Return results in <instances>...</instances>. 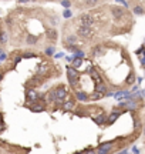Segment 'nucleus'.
I'll list each match as a JSON object with an SVG mask.
<instances>
[{"label": "nucleus", "mask_w": 145, "mask_h": 154, "mask_svg": "<svg viewBox=\"0 0 145 154\" xmlns=\"http://www.w3.org/2000/svg\"><path fill=\"white\" fill-rule=\"evenodd\" d=\"M75 33H77L78 37L84 39V40H91L94 37V30L93 27H88V26H84V24H80L75 29Z\"/></svg>", "instance_id": "1"}, {"label": "nucleus", "mask_w": 145, "mask_h": 154, "mask_svg": "<svg viewBox=\"0 0 145 154\" xmlns=\"http://www.w3.org/2000/svg\"><path fill=\"white\" fill-rule=\"evenodd\" d=\"M110 13H111V16H113V19L115 20V22H121V20L124 19V16L128 14L125 9L121 7V6H118V4H113V6H111V7H110Z\"/></svg>", "instance_id": "2"}, {"label": "nucleus", "mask_w": 145, "mask_h": 154, "mask_svg": "<svg viewBox=\"0 0 145 154\" xmlns=\"http://www.w3.org/2000/svg\"><path fill=\"white\" fill-rule=\"evenodd\" d=\"M65 71H67V77H68V83H70V86L71 87H77V84H78V70L74 67V66H68L67 69H65Z\"/></svg>", "instance_id": "3"}, {"label": "nucleus", "mask_w": 145, "mask_h": 154, "mask_svg": "<svg viewBox=\"0 0 145 154\" xmlns=\"http://www.w3.org/2000/svg\"><path fill=\"white\" fill-rule=\"evenodd\" d=\"M78 20H80V24L88 26V27H93L95 24V19H94V16H93L91 13H83L80 17H78Z\"/></svg>", "instance_id": "4"}, {"label": "nucleus", "mask_w": 145, "mask_h": 154, "mask_svg": "<svg viewBox=\"0 0 145 154\" xmlns=\"http://www.w3.org/2000/svg\"><path fill=\"white\" fill-rule=\"evenodd\" d=\"M67 97V89L64 86H60L56 89V101L57 103H63Z\"/></svg>", "instance_id": "5"}, {"label": "nucleus", "mask_w": 145, "mask_h": 154, "mask_svg": "<svg viewBox=\"0 0 145 154\" xmlns=\"http://www.w3.org/2000/svg\"><path fill=\"white\" fill-rule=\"evenodd\" d=\"M95 90L100 93H104V94H107L108 93V86L102 81V78H100V80L95 81Z\"/></svg>", "instance_id": "6"}, {"label": "nucleus", "mask_w": 145, "mask_h": 154, "mask_svg": "<svg viewBox=\"0 0 145 154\" xmlns=\"http://www.w3.org/2000/svg\"><path fill=\"white\" fill-rule=\"evenodd\" d=\"M61 108L63 111H71L75 108V101L74 100H64L61 103Z\"/></svg>", "instance_id": "7"}, {"label": "nucleus", "mask_w": 145, "mask_h": 154, "mask_svg": "<svg viewBox=\"0 0 145 154\" xmlns=\"http://www.w3.org/2000/svg\"><path fill=\"white\" fill-rule=\"evenodd\" d=\"M121 113H122L121 110H114L113 113H111L110 116L107 117V124H113V123H115L117 119H118V117L121 116Z\"/></svg>", "instance_id": "8"}, {"label": "nucleus", "mask_w": 145, "mask_h": 154, "mask_svg": "<svg viewBox=\"0 0 145 154\" xmlns=\"http://www.w3.org/2000/svg\"><path fill=\"white\" fill-rule=\"evenodd\" d=\"M77 98L80 100L81 103H85V101H88L90 100V94H87L85 91H83V90H77Z\"/></svg>", "instance_id": "9"}, {"label": "nucleus", "mask_w": 145, "mask_h": 154, "mask_svg": "<svg viewBox=\"0 0 145 154\" xmlns=\"http://www.w3.org/2000/svg\"><path fill=\"white\" fill-rule=\"evenodd\" d=\"M93 120H94V123H95V124H98V126H101V124H104V123H107V117H105L104 111H102V113H100L98 117H93Z\"/></svg>", "instance_id": "10"}, {"label": "nucleus", "mask_w": 145, "mask_h": 154, "mask_svg": "<svg viewBox=\"0 0 145 154\" xmlns=\"http://www.w3.org/2000/svg\"><path fill=\"white\" fill-rule=\"evenodd\" d=\"M27 98H29L30 101H36L38 98L37 91H36L34 89H29V90H27Z\"/></svg>", "instance_id": "11"}, {"label": "nucleus", "mask_w": 145, "mask_h": 154, "mask_svg": "<svg viewBox=\"0 0 145 154\" xmlns=\"http://www.w3.org/2000/svg\"><path fill=\"white\" fill-rule=\"evenodd\" d=\"M111 149H113V143H105V144H101V146L97 149V151L98 153H108Z\"/></svg>", "instance_id": "12"}, {"label": "nucleus", "mask_w": 145, "mask_h": 154, "mask_svg": "<svg viewBox=\"0 0 145 154\" xmlns=\"http://www.w3.org/2000/svg\"><path fill=\"white\" fill-rule=\"evenodd\" d=\"M46 36H47L48 40L56 41V40H57V30H54V29H48L47 32H46Z\"/></svg>", "instance_id": "13"}, {"label": "nucleus", "mask_w": 145, "mask_h": 154, "mask_svg": "<svg viewBox=\"0 0 145 154\" xmlns=\"http://www.w3.org/2000/svg\"><path fill=\"white\" fill-rule=\"evenodd\" d=\"M78 40H77V36H72V34H68L67 37H64V43L63 44H77Z\"/></svg>", "instance_id": "14"}, {"label": "nucleus", "mask_w": 145, "mask_h": 154, "mask_svg": "<svg viewBox=\"0 0 145 154\" xmlns=\"http://www.w3.org/2000/svg\"><path fill=\"white\" fill-rule=\"evenodd\" d=\"M104 93H100V91H97V90H95V91L94 93H93V94H90V100H91V101H97V100H101V98H104Z\"/></svg>", "instance_id": "15"}, {"label": "nucleus", "mask_w": 145, "mask_h": 154, "mask_svg": "<svg viewBox=\"0 0 145 154\" xmlns=\"http://www.w3.org/2000/svg\"><path fill=\"white\" fill-rule=\"evenodd\" d=\"M44 98L48 101V103H51V101H56V89H53V90H50V91L47 93L46 96H44Z\"/></svg>", "instance_id": "16"}, {"label": "nucleus", "mask_w": 145, "mask_h": 154, "mask_svg": "<svg viewBox=\"0 0 145 154\" xmlns=\"http://www.w3.org/2000/svg\"><path fill=\"white\" fill-rule=\"evenodd\" d=\"M101 53H102V47H101V44H98V46H95V47H93V49H91V56H94V57L100 56Z\"/></svg>", "instance_id": "17"}, {"label": "nucleus", "mask_w": 145, "mask_h": 154, "mask_svg": "<svg viewBox=\"0 0 145 154\" xmlns=\"http://www.w3.org/2000/svg\"><path fill=\"white\" fill-rule=\"evenodd\" d=\"M72 66H74L75 69H80L81 66H83V57H74V60H72Z\"/></svg>", "instance_id": "18"}, {"label": "nucleus", "mask_w": 145, "mask_h": 154, "mask_svg": "<svg viewBox=\"0 0 145 154\" xmlns=\"http://www.w3.org/2000/svg\"><path fill=\"white\" fill-rule=\"evenodd\" d=\"M98 3H100V0H84V4H85L87 7H90V9H91V7H95Z\"/></svg>", "instance_id": "19"}, {"label": "nucleus", "mask_w": 145, "mask_h": 154, "mask_svg": "<svg viewBox=\"0 0 145 154\" xmlns=\"http://www.w3.org/2000/svg\"><path fill=\"white\" fill-rule=\"evenodd\" d=\"M30 108H31V111H36V113L44 111V106H41V104H33V106H30Z\"/></svg>", "instance_id": "20"}, {"label": "nucleus", "mask_w": 145, "mask_h": 154, "mask_svg": "<svg viewBox=\"0 0 145 154\" xmlns=\"http://www.w3.org/2000/svg\"><path fill=\"white\" fill-rule=\"evenodd\" d=\"M134 13L138 14V16H141V14L145 13V10H144V7L141 4H137V6H134Z\"/></svg>", "instance_id": "21"}, {"label": "nucleus", "mask_w": 145, "mask_h": 154, "mask_svg": "<svg viewBox=\"0 0 145 154\" xmlns=\"http://www.w3.org/2000/svg\"><path fill=\"white\" fill-rule=\"evenodd\" d=\"M134 81H135V74H134V73H131V74L128 76V78L125 80V84H127V86H131V84L134 83Z\"/></svg>", "instance_id": "22"}, {"label": "nucleus", "mask_w": 145, "mask_h": 154, "mask_svg": "<svg viewBox=\"0 0 145 154\" xmlns=\"http://www.w3.org/2000/svg\"><path fill=\"white\" fill-rule=\"evenodd\" d=\"M36 41H37L36 36H27V43L29 44H36Z\"/></svg>", "instance_id": "23"}, {"label": "nucleus", "mask_w": 145, "mask_h": 154, "mask_svg": "<svg viewBox=\"0 0 145 154\" xmlns=\"http://www.w3.org/2000/svg\"><path fill=\"white\" fill-rule=\"evenodd\" d=\"M85 54H84L83 50H75L74 51V57H84Z\"/></svg>", "instance_id": "24"}, {"label": "nucleus", "mask_w": 145, "mask_h": 154, "mask_svg": "<svg viewBox=\"0 0 145 154\" xmlns=\"http://www.w3.org/2000/svg\"><path fill=\"white\" fill-rule=\"evenodd\" d=\"M61 4L64 6L65 9H68L71 6V2H70V0H61Z\"/></svg>", "instance_id": "25"}, {"label": "nucleus", "mask_w": 145, "mask_h": 154, "mask_svg": "<svg viewBox=\"0 0 145 154\" xmlns=\"http://www.w3.org/2000/svg\"><path fill=\"white\" fill-rule=\"evenodd\" d=\"M63 16L67 19V17H71V10H68V9H65L64 10V13H63Z\"/></svg>", "instance_id": "26"}, {"label": "nucleus", "mask_w": 145, "mask_h": 154, "mask_svg": "<svg viewBox=\"0 0 145 154\" xmlns=\"http://www.w3.org/2000/svg\"><path fill=\"white\" fill-rule=\"evenodd\" d=\"M6 39H7V37H6V33H4V32H2V34H0V41H2V43H4Z\"/></svg>", "instance_id": "27"}, {"label": "nucleus", "mask_w": 145, "mask_h": 154, "mask_svg": "<svg viewBox=\"0 0 145 154\" xmlns=\"http://www.w3.org/2000/svg\"><path fill=\"white\" fill-rule=\"evenodd\" d=\"M53 51H54L53 49H47V50H46V53L48 54V56H51V54H53Z\"/></svg>", "instance_id": "28"}, {"label": "nucleus", "mask_w": 145, "mask_h": 154, "mask_svg": "<svg viewBox=\"0 0 145 154\" xmlns=\"http://www.w3.org/2000/svg\"><path fill=\"white\" fill-rule=\"evenodd\" d=\"M65 60H67V61H71V63H72V60H74V59H72V57H65Z\"/></svg>", "instance_id": "29"}, {"label": "nucleus", "mask_w": 145, "mask_h": 154, "mask_svg": "<svg viewBox=\"0 0 145 154\" xmlns=\"http://www.w3.org/2000/svg\"><path fill=\"white\" fill-rule=\"evenodd\" d=\"M56 57H57V59H60V57H63V53H57V54H56Z\"/></svg>", "instance_id": "30"}, {"label": "nucleus", "mask_w": 145, "mask_h": 154, "mask_svg": "<svg viewBox=\"0 0 145 154\" xmlns=\"http://www.w3.org/2000/svg\"><path fill=\"white\" fill-rule=\"evenodd\" d=\"M117 2H120V3H124V4L127 6V2H125V0H117Z\"/></svg>", "instance_id": "31"}, {"label": "nucleus", "mask_w": 145, "mask_h": 154, "mask_svg": "<svg viewBox=\"0 0 145 154\" xmlns=\"http://www.w3.org/2000/svg\"><path fill=\"white\" fill-rule=\"evenodd\" d=\"M20 3H27V2H30V0H19Z\"/></svg>", "instance_id": "32"}, {"label": "nucleus", "mask_w": 145, "mask_h": 154, "mask_svg": "<svg viewBox=\"0 0 145 154\" xmlns=\"http://www.w3.org/2000/svg\"><path fill=\"white\" fill-rule=\"evenodd\" d=\"M2 78H3V76H2V74H0V81H2Z\"/></svg>", "instance_id": "33"}, {"label": "nucleus", "mask_w": 145, "mask_h": 154, "mask_svg": "<svg viewBox=\"0 0 145 154\" xmlns=\"http://www.w3.org/2000/svg\"><path fill=\"white\" fill-rule=\"evenodd\" d=\"M144 133H145V127H144Z\"/></svg>", "instance_id": "34"}, {"label": "nucleus", "mask_w": 145, "mask_h": 154, "mask_svg": "<svg viewBox=\"0 0 145 154\" xmlns=\"http://www.w3.org/2000/svg\"><path fill=\"white\" fill-rule=\"evenodd\" d=\"M33 2H36V0H33Z\"/></svg>", "instance_id": "35"}]
</instances>
